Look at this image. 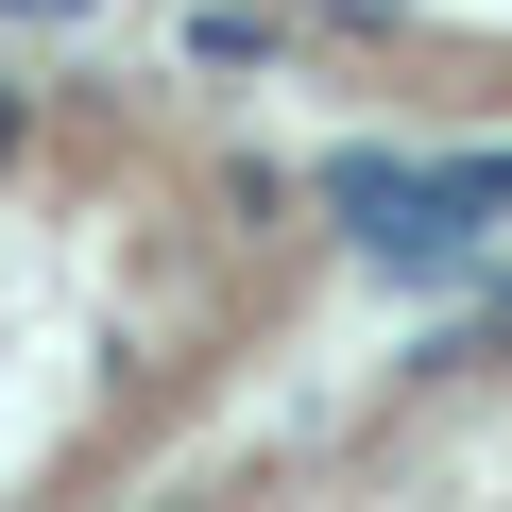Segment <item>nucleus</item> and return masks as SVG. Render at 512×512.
<instances>
[{
  "label": "nucleus",
  "mask_w": 512,
  "mask_h": 512,
  "mask_svg": "<svg viewBox=\"0 0 512 512\" xmlns=\"http://www.w3.org/2000/svg\"><path fill=\"white\" fill-rule=\"evenodd\" d=\"M291 35L274 18H256V0H205V18H188V69H274Z\"/></svg>",
  "instance_id": "1"
},
{
  "label": "nucleus",
  "mask_w": 512,
  "mask_h": 512,
  "mask_svg": "<svg viewBox=\"0 0 512 512\" xmlns=\"http://www.w3.org/2000/svg\"><path fill=\"white\" fill-rule=\"evenodd\" d=\"M444 171H461V205H478V222H512V137H495V154H444Z\"/></svg>",
  "instance_id": "2"
},
{
  "label": "nucleus",
  "mask_w": 512,
  "mask_h": 512,
  "mask_svg": "<svg viewBox=\"0 0 512 512\" xmlns=\"http://www.w3.org/2000/svg\"><path fill=\"white\" fill-rule=\"evenodd\" d=\"M18 154H35V86L0 69V171H18Z\"/></svg>",
  "instance_id": "3"
},
{
  "label": "nucleus",
  "mask_w": 512,
  "mask_h": 512,
  "mask_svg": "<svg viewBox=\"0 0 512 512\" xmlns=\"http://www.w3.org/2000/svg\"><path fill=\"white\" fill-rule=\"evenodd\" d=\"M325 18H342V35H393V18H410V0H325Z\"/></svg>",
  "instance_id": "4"
},
{
  "label": "nucleus",
  "mask_w": 512,
  "mask_h": 512,
  "mask_svg": "<svg viewBox=\"0 0 512 512\" xmlns=\"http://www.w3.org/2000/svg\"><path fill=\"white\" fill-rule=\"evenodd\" d=\"M461 342H512V274H495V291H478V325H461Z\"/></svg>",
  "instance_id": "5"
},
{
  "label": "nucleus",
  "mask_w": 512,
  "mask_h": 512,
  "mask_svg": "<svg viewBox=\"0 0 512 512\" xmlns=\"http://www.w3.org/2000/svg\"><path fill=\"white\" fill-rule=\"evenodd\" d=\"M18 18H86V0H18Z\"/></svg>",
  "instance_id": "6"
}]
</instances>
